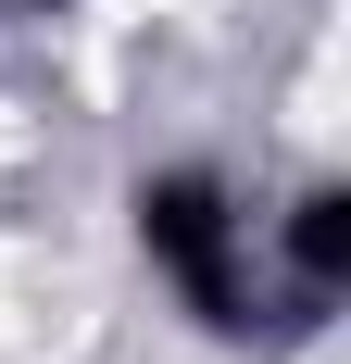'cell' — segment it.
<instances>
[{"label": "cell", "instance_id": "1", "mask_svg": "<svg viewBox=\"0 0 351 364\" xmlns=\"http://www.w3.org/2000/svg\"><path fill=\"white\" fill-rule=\"evenodd\" d=\"M126 226H139L151 277H163L213 339H251V214H239V188L213 176V164L139 176V188H126Z\"/></svg>", "mask_w": 351, "mask_h": 364}, {"label": "cell", "instance_id": "2", "mask_svg": "<svg viewBox=\"0 0 351 364\" xmlns=\"http://www.w3.org/2000/svg\"><path fill=\"white\" fill-rule=\"evenodd\" d=\"M276 239H288V289L301 301H339L351 289V188H301Z\"/></svg>", "mask_w": 351, "mask_h": 364}, {"label": "cell", "instance_id": "3", "mask_svg": "<svg viewBox=\"0 0 351 364\" xmlns=\"http://www.w3.org/2000/svg\"><path fill=\"white\" fill-rule=\"evenodd\" d=\"M0 13H50V0H0Z\"/></svg>", "mask_w": 351, "mask_h": 364}]
</instances>
